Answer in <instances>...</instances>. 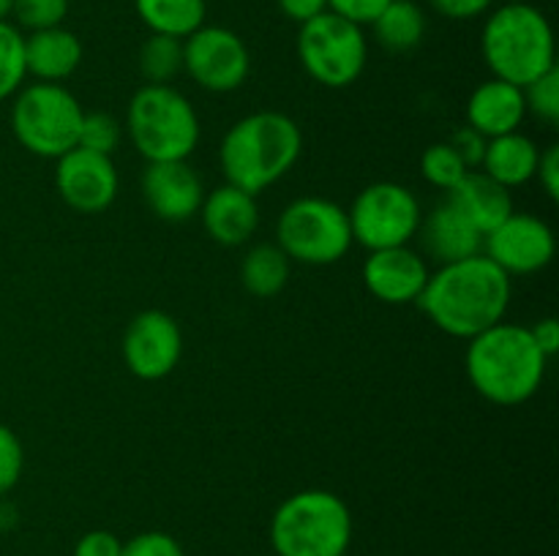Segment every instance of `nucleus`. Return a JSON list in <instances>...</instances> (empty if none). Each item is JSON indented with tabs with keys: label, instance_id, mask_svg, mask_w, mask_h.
I'll return each instance as SVG.
<instances>
[{
	"label": "nucleus",
	"instance_id": "1",
	"mask_svg": "<svg viewBox=\"0 0 559 556\" xmlns=\"http://www.w3.org/2000/svg\"><path fill=\"white\" fill-rule=\"evenodd\" d=\"M511 294V276L486 254H475L431 273L418 305L431 325L469 341L506 319Z\"/></svg>",
	"mask_w": 559,
	"mask_h": 556
},
{
	"label": "nucleus",
	"instance_id": "2",
	"mask_svg": "<svg viewBox=\"0 0 559 556\" xmlns=\"http://www.w3.org/2000/svg\"><path fill=\"white\" fill-rule=\"evenodd\" d=\"M549 358L530 336V327L502 319L469 338L464 368L480 398L497 407H519L540 390Z\"/></svg>",
	"mask_w": 559,
	"mask_h": 556
},
{
	"label": "nucleus",
	"instance_id": "3",
	"mask_svg": "<svg viewBox=\"0 0 559 556\" xmlns=\"http://www.w3.org/2000/svg\"><path fill=\"white\" fill-rule=\"evenodd\" d=\"M300 150H304L300 125L289 114L262 109L240 118L224 134L218 164L229 185H238L257 196L298 164Z\"/></svg>",
	"mask_w": 559,
	"mask_h": 556
},
{
	"label": "nucleus",
	"instance_id": "4",
	"mask_svg": "<svg viewBox=\"0 0 559 556\" xmlns=\"http://www.w3.org/2000/svg\"><path fill=\"white\" fill-rule=\"evenodd\" d=\"M480 52L495 80L524 87L557 65L555 31L540 9L506 3L495 9L480 33Z\"/></svg>",
	"mask_w": 559,
	"mask_h": 556
},
{
	"label": "nucleus",
	"instance_id": "5",
	"mask_svg": "<svg viewBox=\"0 0 559 556\" xmlns=\"http://www.w3.org/2000/svg\"><path fill=\"white\" fill-rule=\"evenodd\" d=\"M353 543V512L333 491L309 488L287 496L271 518L276 556H344Z\"/></svg>",
	"mask_w": 559,
	"mask_h": 556
},
{
	"label": "nucleus",
	"instance_id": "6",
	"mask_svg": "<svg viewBox=\"0 0 559 556\" xmlns=\"http://www.w3.org/2000/svg\"><path fill=\"white\" fill-rule=\"evenodd\" d=\"M126 131L147 164L186 161L200 145V118L173 85H142L131 96Z\"/></svg>",
	"mask_w": 559,
	"mask_h": 556
},
{
	"label": "nucleus",
	"instance_id": "7",
	"mask_svg": "<svg viewBox=\"0 0 559 556\" xmlns=\"http://www.w3.org/2000/svg\"><path fill=\"white\" fill-rule=\"evenodd\" d=\"M85 109L58 82H33L20 87L11 107V131L27 153L58 161L76 147Z\"/></svg>",
	"mask_w": 559,
	"mask_h": 556
},
{
	"label": "nucleus",
	"instance_id": "8",
	"mask_svg": "<svg viewBox=\"0 0 559 556\" xmlns=\"http://www.w3.org/2000/svg\"><path fill=\"white\" fill-rule=\"evenodd\" d=\"M276 245L300 265H333L353 245L347 210L325 196H300L278 216Z\"/></svg>",
	"mask_w": 559,
	"mask_h": 556
},
{
	"label": "nucleus",
	"instance_id": "9",
	"mask_svg": "<svg viewBox=\"0 0 559 556\" xmlns=\"http://www.w3.org/2000/svg\"><path fill=\"white\" fill-rule=\"evenodd\" d=\"M298 58L306 74L322 87H349L364 74L369 44L364 27L338 14L314 16L298 31Z\"/></svg>",
	"mask_w": 559,
	"mask_h": 556
},
{
	"label": "nucleus",
	"instance_id": "10",
	"mask_svg": "<svg viewBox=\"0 0 559 556\" xmlns=\"http://www.w3.org/2000/svg\"><path fill=\"white\" fill-rule=\"evenodd\" d=\"M353 243L369 251L407 245L418 234L424 207L413 189L393 180H380L360 191L347 210Z\"/></svg>",
	"mask_w": 559,
	"mask_h": 556
},
{
	"label": "nucleus",
	"instance_id": "11",
	"mask_svg": "<svg viewBox=\"0 0 559 556\" xmlns=\"http://www.w3.org/2000/svg\"><path fill=\"white\" fill-rule=\"evenodd\" d=\"M183 69L202 90L233 93L249 80L251 52L229 27L202 25L183 38Z\"/></svg>",
	"mask_w": 559,
	"mask_h": 556
},
{
	"label": "nucleus",
	"instance_id": "12",
	"mask_svg": "<svg viewBox=\"0 0 559 556\" xmlns=\"http://www.w3.org/2000/svg\"><path fill=\"white\" fill-rule=\"evenodd\" d=\"M484 254L511 278L533 276L551 265L557 254V240L544 218L513 210L500 227L486 234Z\"/></svg>",
	"mask_w": 559,
	"mask_h": 556
},
{
	"label": "nucleus",
	"instance_id": "13",
	"mask_svg": "<svg viewBox=\"0 0 559 556\" xmlns=\"http://www.w3.org/2000/svg\"><path fill=\"white\" fill-rule=\"evenodd\" d=\"M126 368L136 379L156 382L175 371L183 354V333L167 311H142L123 333Z\"/></svg>",
	"mask_w": 559,
	"mask_h": 556
},
{
	"label": "nucleus",
	"instance_id": "14",
	"mask_svg": "<svg viewBox=\"0 0 559 556\" xmlns=\"http://www.w3.org/2000/svg\"><path fill=\"white\" fill-rule=\"evenodd\" d=\"M55 185H58L60 200L71 210L82 216H96L107 210L118 196V169H115L112 156L71 147L58 158Z\"/></svg>",
	"mask_w": 559,
	"mask_h": 556
},
{
	"label": "nucleus",
	"instance_id": "15",
	"mask_svg": "<svg viewBox=\"0 0 559 556\" xmlns=\"http://www.w3.org/2000/svg\"><path fill=\"white\" fill-rule=\"evenodd\" d=\"M142 196L153 216L180 223L200 213L205 185L189 161H153L142 172Z\"/></svg>",
	"mask_w": 559,
	"mask_h": 556
},
{
	"label": "nucleus",
	"instance_id": "16",
	"mask_svg": "<svg viewBox=\"0 0 559 556\" xmlns=\"http://www.w3.org/2000/svg\"><path fill=\"white\" fill-rule=\"evenodd\" d=\"M429 265L418 251L407 245L369 251L364 262V283L380 303L407 305L418 303L429 281Z\"/></svg>",
	"mask_w": 559,
	"mask_h": 556
},
{
	"label": "nucleus",
	"instance_id": "17",
	"mask_svg": "<svg viewBox=\"0 0 559 556\" xmlns=\"http://www.w3.org/2000/svg\"><path fill=\"white\" fill-rule=\"evenodd\" d=\"M197 216L202 218V227L211 234V240H216L218 245H229V249L249 243L251 234L260 227L257 196L229 183L205 194Z\"/></svg>",
	"mask_w": 559,
	"mask_h": 556
},
{
	"label": "nucleus",
	"instance_id": "18",
	"mask_svg": "<svg viewBox=\"0 0 559 556\" xmlns=\"http://www.w3.org/2000/svg\"><path fill=\"white\" fill-rule=\"evenodd\" d=\"M418 238L426 254L440 265L484 254V234L448 200L437 202L429 216L420 218Z\"/></svg>",
	"mask_w": 559,
	"mask_h": 556
},
{
	"label": "nucleus",
	"instance_id": "19",
	"mask_svg": "<svg viewBox=\"0 0 559 556\" xmlns=\"http://www.w3.org/2000/svg\"><path fill=\"white\" fill-rule=\"evenodd\" d=\"M527 107H524L522 87L491 76L478 85L467 101V125H473L486 140L519 131Z\"/></svg>",
	"mask_w": 559,
	"mask_h": 556
},
{
	"label": "nucleus",
	"instance_id": "20",
	"mask_svg": "<svg viewBox=\"0 0 559 556\" xmlns=\"http://www.w3.org/2000/svg\"><path fill=\"white\" fill-rule=\"evenodd\" d=\"M445 200L478 229L480 234H489L491 229L500 227L508 216H511L516 207H513L511 189L500 185L497 180H491L489 174L473 169L462 178V183L456 189H451L445 194Z\"/></svg>",
	"mask_w": 559,
	"mask_h": 556
},
{
	"label": "nucleus",
	"instance_id": "21",
	"mask_svg": "<svg viewBox=\"0 0 559 556\" xmlns=\"http://www.w3.org/2000/svg\"><path fill=\"white\" fill-rule=\"evenodd\" d=\"M82 41L71 31L47 27L25 36V69L38 82H63L80 69Z\"/></svg>",
	"mask_w": 559,
	"mask_h": 556
},
{
	"label": "nucleus",
	"instance_id": "22",
	"mask_svg": "<svg viewBox=\"0 0 559 556\" xmlns=\"http://www.w3.org/2000/svg\"><path fill=\"white\" fill-rule=\"evenodd\" d=\"M538 156V145L527 134L511 131V134L495 136V140L486 142L480 172H486L491 180L506 185V189H516V185L530 183L535 178Z\"/></svg>",
	"mask_w": 559,
	"mask_h": 556
},
{
	"label": "nucleus",
	"instance_id": "23",
	"mask_svg": "<svg viewBox=\"0 0 559 556\" xmlns=\"http://www.w3.org/2000/svg\"><path fill=\"white\" fill-rule=\"evenodd\" d=\"M371 31L388 52H413L426 36V11L415 0H391L371 22Z\"/></svg>",
	"mask_w": 559,
	"mask_h": 556
},
{
	"label": "nucleus",
	"instance_id": "24",
	"mask_svg": "<svg viewBox=\"0 0 559 556\" xmlns=\"http://www.w3.org/2000/svg\"><path fill=\"white\" fill-rule=\"evenodd\" d=\"M136 16L151 33L173 38H189L205 25V0H134Z\"/></svg>",
	"mask_w": 559,
	"mask_h": 556
},
{
	"label": "nucleus",
	"instance_id": "25",
	"mask_svg": "<svg viewBox=\"0 0 559 556\" xmlns=\"http://www.w3.org/2000/svg\"><path fill=\"white\" fill-rule=\"evenodd\" d=\"M240 281L254 298H273L289 281V256L276 243L254 245L240 262Z\"/></svg>",
	"mask_w": 559,
	"mask_h": 556
},
{
	"label": "nucleus",
	"instance_id": "26",
	"mask_svg": "<svg viewBox=\"0 0 559 556\" xmlns=\"http://www.w3.org/2000/svg\"><path fill=\"white\" fill-rule=\"evenodd\" d=\"M140 74L145 85H169L183 71V38L151 33L140 47Z\"/></svg>",
	"mask_w": 559,
	"mask_h": 556
},
{
	"label": "nucleus",
	"instance_id": "27",
	"mask_svg": "<svg viewBox=\"0 0 559 556\" xmlns=\"http://www.w3.org/2000/svg\"><path fill=\"white\" fill-rule=\"evenodd\" d=\"M25 36L9 20L0 22V101L14 96L25 82Z\"/></svg>",
	"mask_w": 559,
	"mask_h": 556
},
{
	"label": "nucleus",
	"instance_id": "28",
	"mask_svg": "<svg viewBox=\"0 0 559 556\" xmlns=\"http://www.w3.org/2000/svg\"><path fill=\"white\" fill-rule=\"evenodd\" d=\"M469 169L464 167V161L459 158V153L453 150L448 142H437V145H429L420 156V174L429 180L435 189H442L448 194L451 189H456L462 183V178Z\"/></svg>",
	"mask_w": 559,
	"mask_h": 556
},
{
	"label": "nucleus",
	"instance_id": "29",
	"mask_svg": "<svg viewBox=\"0 0 559 556\" xmlns=\"http://www.w3.org/2000/svg\"><path fill=\"white\" fill-rule=\"evenodd\" d=\"M120 140H123V125L115 114L109 112H85L82 114L80 125V140L76 147H85V150L102 153V156H112L118 150Z\"/></svg>",
	"mask_w": 559,
	"mask_h": 556
},
{
	"label": "nucleus",
	"instance_id": "30",
	"mask_svg": "<svg viewBox=\"0 0 559 556\" xmlns=\"http://www.w3.org/2000/svg\"><path fill=\"white\" fill-rule=\"evenodd\" d=\"M524 93V107L527 114L538 118L540 123L555 125L559 123V71L557 65L549 69L546 74H540L538 80H533L530 85L522 87Z\"/></svg>",
	"mask_w": 559,
	"mask_h": 556
},
{
	"label": "nucleus",
	"instance_id": "31",
	"mask_svg": "<svg viewBox=\"0 0 559 556\" xmlns=\"http://www.w3.org/2000/svg\"><path fill=\"white\" fill-rule=\"evenodd\" d=\"M69 14V0H14L11 16L25 31H47V27L63 25Z\"/></svg>",
	"mask_w": 559,
	"mask_h": 556
},
{
	"label": "nucleus",
	"instance_id": "32",
	"mask_svg": "<svg viewBox=\"0 0 559 556\" xmlns=\"http://www.w3.org/2000/svg\"><path fill=\"white\" fill-rule=\"evenodd\" d=\"M25 469V450L14 428L0 423V494H9L22 478Z\"/></svg>",
	"mask_w": 559,
	"mask_h": 556
},
{
	"label": "nucleus",
	"instance_id": "33",
	"mask_svg": "<svg viewBox=\"0 0 559 556\" xmlns=\"http://www.w3.org/2000/svg\"><path fill=\"white\" fill-rule=\"evenodd\" d=\"M120 556H186V551L173 534L153 529V532H142L126 540Z\"/></svg>",
	"mask_w": 559,
	"mask_h": 556
},
{
	"label": "nucleus",
	"instance_id": "34",
	"mask_svg": "<svg viewBox=\"0 0 559 556\" xmlns=\"http://www.w3.org/2000/svg\"><path fill=\"white\" fill-rule=\"evenodd\" d=\"M391 0H328V11L355 25H371Z\"/></svg>",
	"mask_w": 559,
	"mask_h": 556
},
{
	"label": "nucleus",
	"instance_id": "35",
	"mask_svg": "<svg viewBox=\"0 0 559 556\" xmlns=\"http://www.w3.org/2000/svg\"><path fill=\"white\" fill-rule=\"evenodd\" d=\"M486 142H489V140H486L484 134H478L473 125H462L459 131H453V136L448 140V145H451L453 150L459 153V158L464 161V167L473 172V169H478L480 161H484Z\"/></svg>",
	"mask_w": 559,
	"mask_h": 556
},
{
	"label": "nucleus",
	"instance_id": "36",
	"mask_svg": "<svg viewBox=\"0 0 559 556\" xmlns=\"http://www.w3.org/2000/svg\"><path fill=\"white\" fill-rule=\"evenodd\" d=\"M123 540L107 529H91L74 545V556H120Z\"/></svg>",
	"mask_w": 559,
	"mask_h": 556
},
{
	"label": "nucleus",
	"instance_id": "37",
	"mask_svg": "<svg viewBox=\"0 0 559 556\" xmlns=\"http://www.w3.org/2000/svg\"><path fill=\"white\" fill-rule=\"evenodd\" d=\"M491 3H495V0H429V5L437 11V14L456 22L475 20V16L480 14H489Z\"/></svg>",
	"mask_w": 559,
	"mask_h": 556
},
{
	"label": "nucleus",
	"instance_id": "38",
	"mask_svg": "<svg viewBox=\"0 0 559 556\" xmlns=\"http://www.w3.org/2000/svg\"><path fill=\"white\" fill-rule=\"evenodd\" d=\"M535 178H538L540 189L546 191L551 202L559 200V145H549L540 150L538 167H535Z\"/></svg>",
	"mask_w": 559,
	"mask_h": 556
},
{
	"label": "nucleus",
	"instance_id": "39",
	"mask_svg": "<svg viewBox=\"0 0 559 556\" xmlns=\"http://www.w3.org/2000/svg\"><path fill=\"white\" fill-rule=\"evenodd\" d=\"M276 3L282 9V14L287 20L298 22V25H306V22H311L314 16L328 11V0H276Z\"/></svg>",
	"mask_w": 559,
	"mask_h": 556
},
{
	"label": "nucleus",
	"instance_id": "40",
	"mask_svg": "<svg viewBox=\"0 0 559 556\" xmlns=\"http://www.w3.org/2000/svg\"><path fill=\"white\" fill-rule=\"evenodd\" d=\"M530 336H533V341L538 343V349L546 358H555L559 349V322L555 316H544V319L535 322V325L530 327Z\"/></svg>",
	"mask_w": 559,
	"mask_h": 556
},
{
	"label": "nucleus",
	"instance_id": "41",
	"mask_svg": "<svg viewBox=\"0 0 559 556\" xmlns=\"http://www.w3.org/2000/svg\"><path fill=\"white\" fill-rule=\"evenodd\" d=\"M11 5H14V0H0V22L11 16Z\"/></svg>",
	"mask_w": 559,
	"mask_h": 556
},
{
	"label": "nucleus",
	"instance_id": "42",
	"mask_svg": "<svg viewBox=\"0 0 559 556\" xmlns=\"http://www.w3.org/2000/svg\"><path fill=\"white\" fill-rule=\"evenodd\" d=\"M506 3H527V0H506Z\"/></svg>",
	"mask_w": 559,
	"mask_h": 556
}]
</instances>
